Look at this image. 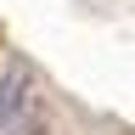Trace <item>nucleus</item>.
<instances>
[{
  "instance_id": "f257e3e1",
  "label": "nucleus",
  "mask_w": 135,
  "mask_h": 135,
  "mask_svg": "<svg viewBox=\"0 0 135 135\" xmlns=\"http://www.w3.org/2000/svg\"><path fill=\"white\" fill-rule=\"evenodd\" d=\"M17 107H28V73L23 68H11V73L0 79V124H6Z\"/></svg>"
}]
</instances>
